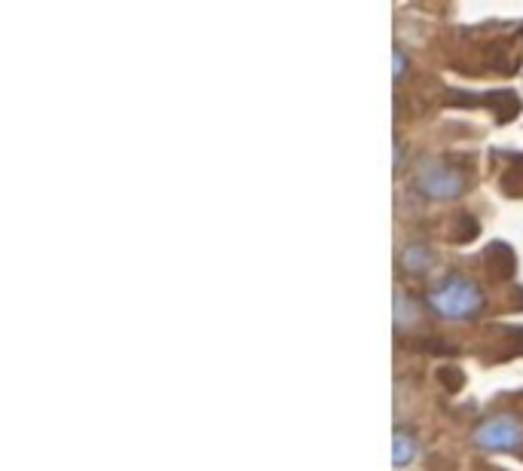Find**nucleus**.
Segmentation results:
<instances>
[{"label": "nucleus", "mask_w": 523, "mask_h": 471, "mask_svg": "<svg viewBox=\"0 0 523 471\" xmlns=\"http://www.w3.org/2000/svg\"><path fill=\"white\" fill-rule=\"evenodd\" d=\"M414 184H416V190L425 193L429 199H453V196L462 193L465 178L444 163H423Z\"/></svg>", "instance_id": "obj_3"}, {"label": "nucleus", "mask_w": 523, "mask_h": 471, "mask_svg": "<svg viewBox=\"0 0 523 471\" xmlns=\"http://www.w3.org/2000/svg\"><path fill=\"white\" fill-rule=\"evenodd\" d=\"M392 447H395V466L398 468H404L407 462L416 457V441L407 429H395V441H392Z\"/></svg>", "instance_id": "obj_4"}, {"label": "nucleus", "mask_w": 523, "mask_h": 471, "mask_svg": "<svg viewBox=\"0 0 523 471\" xmlns=\"http://www.w3.org/2000/svg\"><path fill=\"white\" fill-rule=\"evenodd\" d=\"M474 441L487 450H502V453H520L523 444V422L514 413H493L484 417L474 429Z\"/></svg>", "instance_id": "obj_2"}, {"label": "nucleus", "mask_w": 523, "mask_h": 471, "mask_svg": "<svg viewBox=\"0 0 523 471\" xmlns=\"http://www.w3.org/2000/svg\"><path fill=\"white\" fill-rule=\"evenodd\" d=\"M429 306L444 318H469L480 309V291L471 278L447 276L432 288Z\"/></svg>", "instance_id": "obj_1"}]
</instances>
